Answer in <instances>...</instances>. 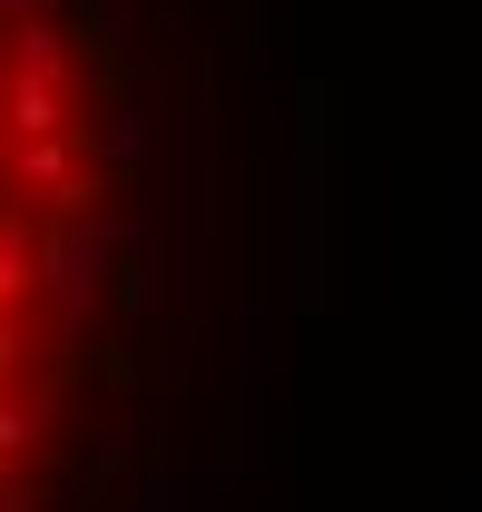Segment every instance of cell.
I'll return each instance as SVG.
<instances>
[{"label":"cell","mask_w":482,"mask_h":512,"mask_svg":"<svg viewBox=\"0 0 482 512\" xmlns=\"http://www.w3.org/2000/svg\"><path fill=\"white\" fill-rule=\"evenodd\" d=\"M119 217V79L89 0H0V512H40Z\"/></svg>","instance_id":"6da1fadb"}]
</instances>
